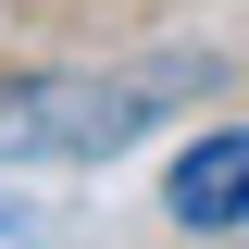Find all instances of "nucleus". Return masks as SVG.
<instances>
[{
    "label": "nucleus",
    "mask_w": 249,
    "mask_h": 249,
    "mask_svg": "<svg viewBox=\"0 0 249 249\" xmlns=\"http://www.w3.org/2000/svg\"><path fill=\"white\" fill-rule=\"evenodd\" d=\"M199 88H212V50H150L100 75H0V162H112Z\"/></svg>",
    "instance_id": "obj_1"
},
{
    "label": "nucleus",
    "mask_w": 249,
    "mask_h": 249,
    "mask_svg": "<svg viewBox=\"0 0 249 249\" xmlns=\"http://www.w3.org/2000/svg\"><path fill=\"white\" fill-rule=\"evenodd\" d=\"M162 199H175V224H199V237L249 224V124H212V137L162 175Z\"/></svg>",
    "instance_id": "obj_2"
}]
</instances>
